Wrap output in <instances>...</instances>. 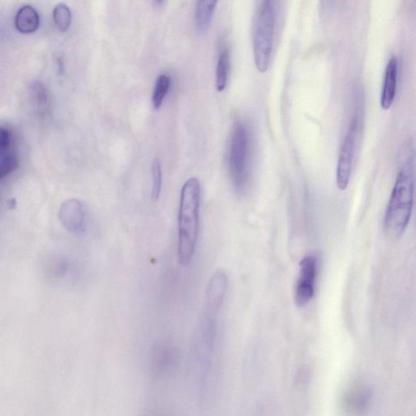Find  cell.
<instances>
[{
    "label": "cell",
    "instance_id": "1",
    "mask_svg": "<svg viewBox=\"0 0 416 416\" xmlns=\"http://www.w3.org/2000/svg\"><path fill=\"white\" fill-rule=\"evenodd\" d=\"M201 186L191 178L184 183L178 211V258L183 266L191 262L200 229Z\"/></svg>",
    "mask_w": 416,
    "mask_h": 416
},
{
    "label": "cell",
    "instance_id": "2",
    "mask_svg": "<svg viewBox=\"0 0 416 416\" xmlns=\"http://www.w3.org/2000/svg\"><path fill=\"white\" fill-rule=\"evenodd\" d=\"M414 193V164L409 160L397 175L384 220L386 233L391 237L399 238L408 228L413 214Z\"/></svg>",
    "mask_w": 416,
    "mask_h": 416
},
{
    "label": "cell",
    "instance_id": "3",
    "mask_svg": "<svg viewBox=\"0 0 416 416\" xmlns=\"http://www.w3.org/2000/svg\"><path fill=\"white\" fill-rule=\"evenodd\" d=\"M276 0H262L254 27V59L258 71L269 69L274 50L276 30Z\"/></svg>",
    "mask_w": 416,
    "mask_h": 416
},
{
    "label": "cell",
    "instance_id": "4",
    "mask_svg": "<svg viewBox=\"0 0 416 416\" xmlns=\"http://www.w3.org/2000/svg\"><path fill=\"white\" fill-rule=\"evenodd\" d=\"M251 140L246 124L238 122L235 124L229 153V168L231 180L237 189L246 186L249 176Z\"/></svg>",
    "mask_w": 416,
    "mask_h": 416
},
{
    "label": "cell",
    "instance_id": "5",
    "mask_svg": "<svg viewBox=\"0 0 416 416\" xmlns=\"http://www.w3.org/2000/svg\"><path fill=\"white\" fill-rule=\"evenodd\" d=\"M357 120L353 119L343 144L341 146L336 173L337 187L341 191H345L348 189L350 181L356 136H357Z\"/></svg>",
    "mask_w": 416,
    "mask_h": 416
},
{
    "label": "cell",
    "instance_id": "6",
    "mask_svg": "<svg viewBox=\"0 0 416 416\" xmlns=\"http://www.w3.org/2000/svg\"><path fill=\"white\" fill-rule=\"evenodd\" d=\"M317 272L316 258L305 256L299 265V276L295 289V303L299 307L307 305L315 293Z\"/></svg>",
    "mask_w": 416,
    "mask_h": 416
},
{
    "label": "cell",
    "instance_id": "7",
    "mask_svg": "<svg viewBox=\"0 0 416 416\" xmlns=\"http://www.w3.org/2000/svg\"><path fill=\"white\" fill-rule=\"evenodd\" d=\"M58 217L64 228L70 232H79L84 225V208L77 198H69L59 207Z\"/></svg>",
    "mask_w": 416,
    "mask_h": 416
},
{
    "label": "cell",
    "instance_id": "8",
    "mask_svg": "<svg viewBox=\"0 0 416 416\" xmlns=\"http://www.w3.org/2000/svg\"><path fill=\"white\" fill-rule=\"evenodd\" d=\"M399 62L393 57L387 64L381 95V106L383 110H389L394 104L396 91Z\"/></svg>",
    "mask_w": 416,
    "mask_h": 416
},
{
    "label": "cell",
    "instance_id": "9",
    "mask_svg": "<svg viewBox=\"0 0 416 416\" xmlns=\"http://www.w3.org/2000/svg\"><path fill=\"white\" fill-rule=\"evenodd\" d=\"M40 17L33 7L26 6L17 12L15 25L18 31L22 34L34 33L39 29Z\"/></svg>",
    "mask_w": 416,
    "mask_h": 416
},
{
    "label": "cell",
    "instance_id": "10",
    "mask_svg": "<svg viewBox=\"0 0 416 416\" xmlns=\"http://www.w3.org/2000/svg\"><path fill=\"white\" fill-rule=\"evenodd\" d=\"M219 0H197L195 21L197 30L205 33L209 28Z\"/></svg>",
    "mask_w": 416,
    "mask_h": 416
},
{
    "label": "cell",
    "instance_id": "11",
    "mask_svg": "<svg viewBox=\"0 0 416 416\" xmlns=\"http://www.w3.org/2000/svg\"><path fill=\"white\" fill-rule=\"evenodd\" d=\"M231 68L229 50L224 48L220 50L216 68V91L223 92L227 86Z\"/></svg>",
    "mask_w": 416,
    "mask_h": 416
},
{
    "label": "cell",
    "instance_id": "12",
    "mask_svg": "<svg viewBox=\"0 0 416 416\" xmlns=\"http://www.w3.org/2000/svg\"><path fill=\"white\" fill-rule=\"evenodd\" d=\"M32 100L37 112L45 114L50 107V95L47 88L40 82H35L30 87Z\"/></svg>",
    "mask_w": 416,
    "mask_h": 416
},
{
    "label": "cell",
    "instance_id": "13",
    "mask_svg": "<svg viewBox=\"0 0 416 416\" xmlns=\"http://www.w3.org/2000/svg\"><path fill=\"white\" fill-rule=\"evenodd\" d=\"M171 86V79L166 74H162L157 78L152 95V104L155 110H158L163 104Z\"/></svg>",
    "mask_w": 416,
    "mask_h": 416
},
{
    "label": "cell",
    "instance_id": "14",
    "mask_svg": "<svg viewBox=\"0 0 416 416\" xmlns=\"http://www.w3.org/2000/svg\"><path fill=\"white\" fill-rule=\"evenodd\" d=\"M370 396L371 395H370V392L366 388L363 386L356 387L350 392L346 404L351 409L363 410L368 404Z\"/></svg>",
    "mask_w": 416,
    "mask_h": 416
},
{
    "label": "cell",
    "instance_id": "15",
    "mask_svg": "<svg viewBox=\"0 0 416 416\" xmlns=\"http://www.w3.org/2000/svg\"><path fill=\"white\" fill-rule=\"evenodd\" d=\"M53 19L57 29L66 32L69 29L72 22V13L70 9L66 4L59 3L54 8Z\"/></svg>",
    "mask_w": 416,
    "mask_h": 416
},
{
    "label": "cell",
    "instance_id": "16",
    "mask_svg": "<svg viewBox=\"0 0 416 416\" xmlns=\"http://www.w3.org/2000/svg\"><path fill=\"white\" fill-rule=\"evenodd\" d=\"M151 178H152V200H159L162 191V168L159 159H155L151 164Z\"/></svg>",
    "mask_w": 416,
    "mask_h": 416
},
{
    "label": "cell",
    "instance_id": "17",
    "mask_svg": "<svg viewBox=\"0 0 416 416\" xmlns=\"http://www.w3.org/2000/svg\"><path fill=\"white\" fill-rule=\"evenodd\" d=\"M18 167L17 157L13 152L1 155V163H0V179L3 180L9 174H11Z\"/></svg>",
    "mask_w": 416,
    "mask_h": 416
},
{
    "label": "cell",
    "instance_id": "18",
    "mask_svg": "<svg viewBox=\"0 0 416 416\" xmlns=\"http://www.w3.org/2000/svg\"><path fill=\"white\" fill-rule=\"evenodd\" d=\"M12 146V136L8 129L2 128L0 132V155L11 152Z\"/></svg>",
    "mask_w": 416,
    "mask_h": 416
},
{
    "label": "cell",
    "instance_id": "19",
    "mask_svg": "<svg viewBox=\"0 0 416 416\" xmlns=\"http://www.w3.org/2000/svg\"><path fill=\"white\" fill-rule=\"evenodd\" d=\"M155 1L157 4H158V6H163V4L165 2V0H155Z\"/></svg>",
    "mask_w": 416,
    "mask_h": 416
}]
</instances>
